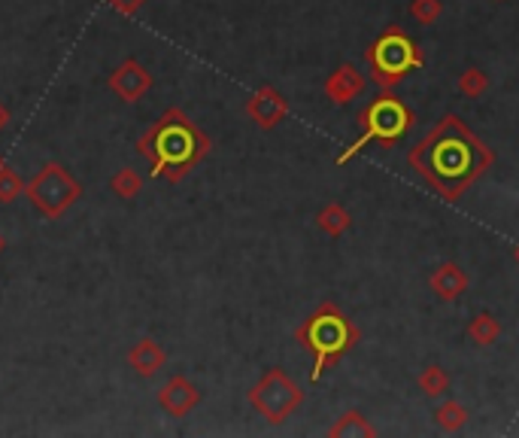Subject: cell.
<instances>
[{"instance_id":"cell-20","label":"cell","mask_w":519,"mask_h":438,"mask_svg":"<svg viewBox=\"0 0 519 438\" xmlns=\"http://www.w3.org/2000/svg\"><path fill=\"white\" fill-rule=\"evenodd\" d=\"M456 89H459V94H465V98L477 101L489 92V76H486L480 67H468V70H462Z\"/></svg>"},{"instance_id":"cell-14","label":"cell","mask_w":519,"mask_h":438,"mask_svg":"<svg viewBox=\"0 0 519 438\" xmlns=\"http://www.w3.org/2000/svg\"><path fill=\"white\" fill-rule=\"evenodd\" d=\"M329 438H377V426L362 411H347L329 426Z\"/></svg>"},{"instance_id":"cell-24","label":"cell","mask_w":519,"mask_h":438,"mask_svg":"<svg viewBox=\"0 0 519 438\" xmlns=\"http://www.w3.org/2000/svg\"><path fill=\"white\" fill-rule=\"evenodd\" d=\"M10 122H13V113H10V107H6V103L0 101V131H4V129H6V125H10Z\"/></svg>"},{"instance_id":"cell-15","label":"cell","mask_w":519,"mask_h":438,"mask_svg":"<svg viewBox=\"0 0 519 438\" xmlns=\"http://www.w3.org/2000/svg\"><path fill=\"white\" fill-rule=\"evenodd\" d=\"M316 226L322 228V232L329 235V237H340V235L349 232V226H353V217H349V210L340 201H331V204H325L322 210H319Z\"/></svg>"},{"instance_id":"cell-13","label":"cell","mask_w":519,"mask_h":438,"mask_svg":"<svg viewBox=\"0 0 519 438\" xmlns=\"http://www.w3.org/2000/svg\"><path fill=\"white\" fill-rule=\"evenodd\" d=\"M164 362H167V353L155 338H140L137 344H131V350H128V365H131L140 378H155V374L164 369Z\"/></svg>"},{"instance_id":"cell-17","label":"cell","mask_w":519,"mask_h":438,"mask_svg":"<svg viewBox=\"0 0 519 438\" xmlns=\"http://www.w3.org/2000/svg\"><path fill=\"white\" fill-rule=\"evenodd\" d=\"M435 420H437V426H441L444 433H459V429H465V424L471 420V414H468V408L462 402L446 399L444 405H437Z\"/></svg>"},{"instance_id":"cell-26","label":"cell","mask_w":519,"mask_h":438,"mask_svg":"<svg viewBox=\"0 0 519 438\" xmlns=\"http://www.w3.org/2000/svg\"><path fill=\"white\" fill-rule=\"evenodd\" d=\"M514 259H516V262H519V244H516V246H514Z\"/></svg>"},{"instance_id":"cell-10","label":"cell","mask_w":519,"mask_h":438,"mask_svg":"<svg viewBox=\"0 0 519 438\" xmlns=\"http://www.w3.org/2000/svg\"><path fill=\"white\" fill-rule=\"evenodd\" d=\"M158 405L162 411H167L171 417H186L201 405V389H198L186 374H173L167 384L158 389Z\"/></svg>"},{"instance_id":"cell-4","label":"cell","mask_w":519,"mask_h":438,"mask_svg":"<svg viewBox=\"0 0 519 438\" xmlns=\"http://www.w3.org/2000/svg\"><path fill=\"white\" fill-rule=\"evenodd\" d=\"M413 125H417V113H413L395 92H380L377 98L358 113V129H362V134L338 156V165H347L349 158H356L365 147H371V143H380V147L386 149L398 147V140H401L404 134H410Z\"/></svg>"},{"instance_id":"cell-11","label":"cell","mask_w":519,"mask_h":438,"mask_svg":"<svg viewBox=\"0 0 519 438\" xmlns=\"http://www.w3.org/2000/svg\"><path fill=\"white\" fill-rule=\"evenodd\" d=\"M365 89H367V76L356 65H340L329 79H325V98L331 103H338V107L356 101Z\"/></svg>"},{"instance_id":"cell-7","label":"cell","mask_w":519,"mask_h":438,"mask_svg":"<svg viewBox=\"0 0 519 438\" xmlns=\"http://www.w3.org/2000/svg\"><path fill=\"white\" fill-rule=\"evenodd\" d=\"M250 405L270 426H279L304 405V389H301L283 369H268L259 378V384L250 389Z\"/></svg>"},{"instance_id":"cell-22","label":"cell","mask_w":519,"mask_h":438,"mask_svg":"<svg viewBox=\"0 0 519 438\" xmlns=\"http://www.w3.org/2000/svg\"><path fill=\"white\" fill-rule=\"evenodd\" d=\"M441 15H444L441 0H410V19L417 22V25L428 28V25H435Z\"/></svg>"},{"instance_id":"cell-6","label":"cell","mask_w":519,"mask_h":438,"mask_svg":"<svg viewBox=\"0 0 519 438\" xmlns=\"http://www.w3.org/2000/svg\"><path fill=\"white\" fill-rule=\"evenodd\" d=\"M25 195L46 219H61L83 198V186L61 162H49L25 183Z\"/></svg>"},{"instance_id":"cell-16","label":"cell","mask_w":519,"mask_h":438,"mask_svg":"<svg viewBox=\"0 0 519 438\" xmlns=\"http://www.w3.org/2000/svg\"><path fill=\"white\" fill-rule=\"evenodd\" d=\"M468 338L474 341L477 347H492L495 341L501 338V323L495 320L489 310H480V314L468 323Z\"/></svg>"},{"instance_id":"cell-8","label":"cell","mask_w":519,"mask_h":438,"mask_svg":"<svg viewBox=\"0 0 519 438\" xmlns=\"http://www.w3.org/2000/svg\"><path fill=\"white\" fill-rule=\"evenodd\" d=\"M153 83H155L153 74H149V70L143 67L137 58H125L107 79L110 92H113L116 98L125 101V103H137L143 94L153 89Z\"/></svg>"},{"instance_id":"cell-3","label":"cell","mask_w":519,"mask_h":438,"mask_svg":"<svg viewBox=\"0 0 519 438\" xmlns=\"http://www.w3.org/2000/svg\"><path fill=\"white\" fill-rule=\"evenodd\" d=\"M295 341L313 356L310 380H319L322 371L334 369L362 341V329L343 314L338 301H322L307 320H301L295 329Z\"/></svg>"},{"instance_id":"cell-12","label":"cell","mask_w":519,"mask_h":438,"mask_svg":"<svg viewBox=\"0 0 519 438\" xmlns=\"http://www.w3.org/2000/svg\"><path fill=\"white\" fill-rule=\"evenodd\" d=\"M428 286L441 301H459L468 290V274L462 271V265H456V262H444L441 268L431 271Z\"/></svg>"},{"instance_id":"cell-21","label":"cell","mask_w":519,"mask_h":438,"mask_svg":"<svg viewBox=\"0 0 519 438\" xmlns=\"http://www.w3.org/2000/svg\"><path fill=\"white\" fill-rule=\"evenodd\" d=\"M25 195V183L10 165H0V204H13L15 198Z\"/></svg>"},{"instance_id":"cell-1","label":"cell","mask_w":519,"mask_h":438,"mask_svg":"<svg viewBox=\"0 0 519 438\" xmlns=\"http://www.w3.org/2000/svg\"><path fill=\"white\" fill-rule=\"evenodd\" d=\"M407 165L444 201H459L495 165V153L468 129L456 113L441 122L407 153Z\"/></svg>"},{"instance_id":"cell-25","label":"cell","mask_w":519,"mask_h":438,"mask_svg":"<svg viewBox=\"0 0 519 438\" xmlns=\"http://www.w3.org/2000/svg\"><path fill=\"white\" fill-rule=\"evenodd\" d=\"M4 250H6V237L0 235V253H4Z\"/></svg>"},{"instance_id":"cell-9","label":"cell","mask_w":519,"mask_h":438,"mask_svg":"<svg viewBox=\"0 0 519 438\" xmlns=\"http://www.w3.org/2000/svg\"><path fill=\"white\" fill-rule=\"evenodd\" d=\"M246 116H250L252 125H259L261 131H270L289 116V101H286L274 85H259V89L246 98Z\"/></svg>"},{"instance_id":"cell-19","label":"cell","mask_w":519,"mask_h":438,"mask_svg":"<svg viewBox=\"0 0 519 438\" xmlns=\"http://www.w3.org/2000/svg\"><path fill=\"white\" fill-rule=\"evenodd\" d=\"M110 192L125 198V201H131V198H137L143 192V177L134 168H122L110 177Z\"/></svg>"},{"instance_id":"cell-18","label":"cell","mask_w":519,"mask_h":438,"mask_svg":"<svg viewBox=\"0 0 519 438\" xmlns=\"http://www.w3.org/2000/svg\"><path fill=\"white\" fill-rule=\"evenodd\" d=\"M417 387L428 399H441L446 389H450V374H446V369H441V365H426L417 378Z\"/></svg>"},{"instance_id":"cell-27","label":"cell","mask_w":519,"mask_h":438,"mask_svg":"<svg viewBox=\"0 0 519 438\" xmlns=\"http://www.w3.org/2000/svg\"><path fill=\"white\" fill-rule=\"evenodd\" d=\"M0 165H4V156H0Z\"/></svg>"},{"instance_id":"cell-2","label":"cell","mask_w":519,"mask_h":438,"mask_svg":"<svg viewBox=\"0 0 519 438\" xmlns=\"http://www.w3.org/2000/svg\"><path fill=\"white\" fill-rule=\"evenodd\" d=\"M210 149L213 140L180 107H167L137 138V153L149 162L153 177L173 183V186L186 180L210 156Z\"/></svg>"},{"instance_id":"cell-5","label":"cell","mask_w":519,"mask_h":438,"mask_svg":"<svg viewBox=\"0 0 519 438\" xmlns=\"http://www.w3.org/2000/svg\"><path fill=\"white\" fill-rule=\"evenodd\" d=\"M367 61V79L380 85V92H392L401 85L410 70L426 67V55L401 25H389L383 34L365 49Z\"/></svg>"},{"instance_id":"cell-23","label":"cell","mask_w":519,"mask_h":438,"mask_svg":"<svg viewBox=\"0 0 519 438\" xmlns=\"http://www.w3.org/2000/svg\"><path fill=\"white\" fill-rule=\"evenodd\" d=\"M110 4V10L119 13V15H125V19H131V15H137L143 10V4L146 0H107Z\"/></svg>"}]
</instances>
